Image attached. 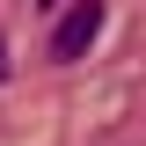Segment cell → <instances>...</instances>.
Wrapping results in <instances>:
<instances>
[{"label": "cell", "instance_id": "1", "mask_svg": "<svg viewBox=\"0 0 146 146\" xmlns=\"http://www.w3.org/2000/svg\"><path fill=\"white\" fill-rule=\"evenodd\" d=\"M95 36H102V0H66V15H58V29H51V58L73 66Z\"/></svg>", "mask_w": 146, "mask_h": 146}, {"label": "cell", "instance_id": "2", "mask_svg": "<svg viewBox=\"0 0 146 146\" xmlns=\"http://www.w3.org/2000/svg\"><path fill=\"white\" fill-rule=\"evenodd\" d=\"M0 80H7V44H0Z\"/></svg>", "mask_w": 146, "mask_h": 146}, {"label": "cell", "instance_id": "3", "mask_svg": "<svg viewBox=\"0 0 146 146\" xmlns=\"http://www.w3.org/2000/svg\"><path fill=\"white\" fill-rule=\"evenodd\" d=\"M36 7H58V0H36Z\"/></svg>", "mask_w": 146, "mask_h": 146}]
</instances>
